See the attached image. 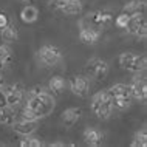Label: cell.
<instances>
[{"label":"cell","instance_id":"cell-11","mask_svg":"<svg viewBox=\"0 0 147 147\" xmlns=\"http://www.w3.org/2000/svg\"><path fill=\"white\" fill-rule=\"evenodd\" d=\"M13 129L19 135H33L37 129V121H30V119H20V121H14Z\"/></svg>","mask_w":147,"mask_h":147},{"label":"cell","instance_id":"cell-14","mask_svg":"<svg viewBox=\"0 0 147 147\" xmlns=\"http://www.w3.org/2000/svg\"><path fill=\"white\" fill-rule=\"evenodd\" d=\"M146 11V2L144 0H130L127 2L124 8H122V13L127 14V16H140V14H144Z\"/></svg>","mask_w":147,"mask_h":147},{"label":"cell","instance_id":"cell-2","mask_svg":"<svg viewBox=\"0 0 147 147\" xmlns=\"http://www.w3.org/2000/svg\"><path fill=\"white\" fill-rule=\"evenodd\" d=\"M91 110L99 119H107L113 112L112 96L107 91H99L91 99Z\"/></svg>","mask_w":147,"mask_h":147},{"label":"cell","instance_id":"cell-1","mask_svg":"<svg viewBox=\"0 0 147 147\" xmlns=\"http://www.w3.org/2000/svg\"><path fill=\"white\" fill-rule=\"evenodd\" d=\"M54 105H56V102H54L53 94H50L47 90L36 94H30V99L26 102V107L31 109V112L36 115L37 119L48 116L54 110Z\"/></svg>","mask_w":147,"mask_h":147},{"label":"cell","instance_id":"cell-15","mask_svg":"<svg viewBox=\"0 0 147 147\" xmlns=\"http://www.w3.org/2000/svg\"><path fill=\"white\" fill-rule=\"evenodd\" d=\"M79 118H81V110L76 109V107H71V109L63 110V113H62V116H61L62 122H63L67 127L74 125V124L79 121Z\"/></svg>","mask_w":147,"mask_h":147},{"label":"cell","instance_id":"cell-9","mask_svg":"<svg viewBox=\"0 0 147 147\" xmlns=\"http://www.w3.org/2000/svg\"><path fill=\"white\" fill-rule=\"evenodd\" d=\"M129 94H132L138 101H146L147 98V84L144 78H136L133 79V82L129 85Z\"/></svg>","mask_w":147,"mask_h":147},{"label":"cell","instance_id":"cell-17","mask_svg":"<svg viewBox=\"0 0 147 147\" xmlns=\"http://www.w3.org/2000/svg\"><path fill=\"white\" fill-rule=\"evenodd\" d=\"M16 121V112H14V107L5 105L0 109V124H5V125H13Z\"/></svg>","mask_w":147,"mask_h":147},{"label":"cell","instance_id":"cell-26","mask_svg":"<svg viewBox=\"0 0 147 147\" xmlns=\"http://www.w3.org/2000/svg\"><path fill=\"white\" fill-rule=\"evenodd\" d=\"M129 19H130V16L121 13V14L116 17V25L119 26V28H125V25L129 23Z\"/></svg>","mask_w":147,"mask_h":147},{"label":"cell","instance_id":"cell-6","mask_svg":"<svg viewBox=\"0 0 147 147\" xmlns=\"http://www.w3.org/2000/svg\"><path fill=\"white\" fill-rule=\"evenodd\" d=\"M87 73L90 76L96 78V79H105V76L109 74V63L104 59L99 57H93L91 61L87 63Z\"/></svg>","mask_w":147,"mask_h":147},{"label":"cell","instance_id":"cell-10","mask_svg":"<svg viewBox=\"0 0 147 147\" xmlns=\"http://www.w3.org/2000/svg\"><path fill=\"white\" fill-rule=\"evenodd\" d=\"M5 94H6V104L16 109L23 99V88H22V85H19V84L9 85L5 90Z\"/></svg>","mask_w":147,"mask_h":147},{"label":"cell","instance_id":"cell-22","mask_svg":"<svg viewBox=\"0 0 147 147\" xmlns=\"http://www.w3.org/2000/svg\"><path fill=\"white\" fill-rule=\"evenodd\" d=\"M112 105L119 110H125L130 107V96H115L112 98Z\"/></svg>","mask_w":147,"mask_h":147},{"label":"cell","instance_id":"cell-7","mask_svg":"<svg viewBox=\"0 0 147 147\" xmlns=\"http://www.w3.org/2000/svg\"><path fill=\"white\" fill-rule=\"evenodd\" d=\"M51 5L67 16H74L82 11V3L79 0H54L51 2Z\"/></svg>","mask_w":147,"mask_h":147},{"label":"cell","instance_id":"cell-16","mask_svg":"<svg viewBox=\"0 0 147 147\" xmlns=\"http://www.w3.org/2000/svg\"><path fill=\"white\" fill-rule=\"evenodd\" d=\"M14 56H13V51L8 45H0V70L8 68V67L13 63Z\"/></svg>","mask_w":147,"mask_h":147},{"label":"cell","instance_id":"cell-20","mask_svg":"<svg viewBox=\"0 0 147 147\" xmlns=\"http://www.w3.org/2000/svg\"><path fill=\"white\" fill-rule=\"evenodd\" d=\"M48 88L53 91V93L61 94L63 91V88H65V81H63V78H61V76L51 78L50 82H48Z\"/></svg>","mask_w":147,"mask_h":147},{"label":"cell","instance_id":"cell-19","mask_svg":"<svg viewBox=\"0 0 147 147\" xmlns=\"http://www.w3.org/2000/svg\"><path fill=\"white\" fill-rule=\"evenodd\" d=\"M2 39H3V42H5V43H13V42H16V40L19 39L17 30H16L14 26H11V25L5 26V28L2 30Z\"/></svg>","mask_w":147,"mask_h":147},{"label":"cell","instance_id":"cell-24","mask_svg":"<svg viewBox=\"0 0 147 147\" xmlns=\"http://www.w3.org/2000/svg\"><path fill=\"white\" fill-rule=\"evenodd\" d=\"M20 146L22 147H40L42 146V141L37 140L33 135H25V138L20 141Z\"/></svg>","mask_w":147,"mask_h":147},{"label":"cell","instance_id":"cell-8","mask_svg":"<svg viewBox=\"0 0 147 147\" xmlns=\"http://www.w3.org/2000/svg\"><path fill=\"white\" fill-rule=\"evenodd\" d=\"M70 90L79 98H85L90 93V82L84 76H74L70 82Z\"/></svg>","mask_w":147,"mask_h":147},{"label":"cell","instance_id":"cell-28","mask_svg":"<svg viewBox=\"0 0 147 147\" xmlns=\"http://www.w3.org/2000/svg\"><path fill=\"white\" fill-rule=\"evenodd\" d=\"M5 105H8L6 104V94H5V91L0 88V109H2V107H5Z\"/></svg>","mask_w":147,"mask_h":147},{"label":"cell","instance_id":"cell-12","mask_svg":"<svg viewBox=\"0 0 147 147\" xmlns=\"http://www.w3.org/2000/svg\"><path fill=\"white\" fill-rule=\"evenodd\" d=\"M84 141L88 146H101L104 142V133L98 129L88 127V129L84 130Z\"/></svg>","mask_w":147,"mask_h":147},{"label":"cell","instance_id":"cell-3","mask_svg":"<svg viewBox=\"0 0 147 147\" xmlns=\"http://www.w3.org/2000/svg\"><path fill=\"white\" fill-rule=\"evenodd\" d=\"M119 65L124 70H130L135 73H141L146 70L147 59L144 54H133V53H122L119 56Z\"/></svg>","mask_w":147,"mask_h":147},{"label":"cell","instance_id":"cell-13","mask_svg":"<svg viewBox=\"0 0 147 147\" xmlns=\"http://www.w3.org/2000/svg\"><path fill=\"white\" fill-rule=\"evenodd\" d=\"M99 36H101V31L90 28V26H84L81 28V33H79V39H81L82 43L85 45H94L99 40Z\"/></svg>","mask_w":147,"mask_h":147},{"label":"cell","instance_id":"cell-30","mask_svg":"<svg viewBox=\"0 0 147 147\" xmlns=\"http://www.w3.org/2000/svg\"><path fill=\"white\" fill-rule=\"evenodd\" d=\"M20 2H25V3H33L34 0H20Z\"/></svg>","mask_w":147,"mask_h":147},{"label":"cell","instance_id":"cell-29","mask_svg":"<svg viewBox=\"0 0 147 147\" xmlns=\"http://www.w3.org/2000/svg\"><path fill=\"white\" fill-rule=\"evenodd\" d=\"M3 82H5V79H3V74L0 73V88H3Z\"/></svg>","mask_w":147,"mask_h":147},{"label":"cell","instance_id":"cell-23","mask_svg":"<svg viewBox=\"0 0 147 147\" xmlns=\"http://www.w3.org/2000/svg\"><path fill=\"white\" fill-rule=\"evenodd\" d=\"M147 146V133L146 130H141V132H136L133 136L132 141V147H146Z\"/></svg>","mask_w":147,"mask_h":147},{"label":"cell","instance_id":"cell-18","mask_svg":"<svg viewBox=\"0 0 147 147\" xmlns=\"http://www.w3.org/2000/svg\"><path fill=\"white\" fill-rule=\"evenodd\" d=\"M37 16H39V11H37V8L33 6V5H28V6H25L22 9V13H20V19L25 23H33L37 20Z\"/></svg>","mask_w":147,"mask_h":147},{"label":"cell","instance_id":"cell-5","mask_svg":"<svg viewBox=\"0 0 147 147\" xmlns=\"http://www.w3.org/2000/svg\"><path fill=\"white\" fill-rule=\"evenodd\" d=\"M125 30H127V33L136 36V37L144 39L146 34H147V23H146L144 14L132 16V17L129 19V23L125 25Z\"/></svg>","mask_w":147,"mask_h":147},{"label":"cell","instance_id":"cell-4","mask_svg":"<svg viewBox=\"0 0 147 147\" xmlns=\"http://www.w3.org/2000/svg\"><path fill=\"white\" fill-rule=\"evenodd\" d=\"M39 59H40V62L45 63V65L54 67L62 61V53H61V50L54 45H43L42 48L39 50Z\"/></svg>","mask_w":147,"mask_h":147},{"label":"cell","instance_id":"cell-25","mask_svg":"<svg viewBox=\"0 0 147 147\" xmlns=\"http://www.w3.org/2000/svg\"><path fill=\"white\" fill-rule=\"evenodd\" d=\"M22 119H30V121H37V118H36V115L31 112V109H28V107H23L22 109V113H20Z\"/></svg>","mask_w":147,"mask_h":147},{"label":"cell","instance_id":"cell-21","mask_svg":"<svg viewBox=\"0 0 147 147\" xmlns=\"http://www.w3.org/2000/svg\"><path fill=\"white\" fill-rule=\"evenodd\" d=\"M107 93H109L112 98H115V96H130L129 94V87H127L125 84H115L107 90Z\"/></svg>","mask_w":147,"mask_h":147},{"label":"cell","instance_id":"cell-27","mask_svg":"<svg viewBox=\"0 0 147 147\" xmlns=\"http://www.w3.org/2000/svg\"><path fill=\"white\" fill-rule=\"evenodd\" d=\"M9 25V19L5 13H0V30H3L5 26Z\"/></svg>","mask_w":147,"mask_h":147}]
</instances>
